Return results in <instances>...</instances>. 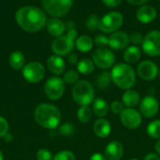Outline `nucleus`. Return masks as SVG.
<instances>
[{
  "instance_id": "nucleus-1",
  "label": "nucleus",
  "mask_w": 160,
  "mask_h": 160,
  "mask_svg": "<svg viewBox=\"0 0 160 160\" xmlns=\"http://www.w3.org/2000/svg\"><path fill=\"white\" fill-rule=\"evenodd\" d=\"M15 18L17 24L27 32H38L44 27L47 17L43 10L37 7L25 6L16 11Z\"/></svg>"
},
{
  "instance_id": "nucleus-2",
  "label": "nucleus",
  "mask_w": 160,
  "mask_h": 160,
  "mask_svg": "<svg viewBox=\"0 0 160 160\" xmlns=\"http://www.w3.org/2000/svg\"><path fill=\"white\" fill-rule=\"evenodd\" d=\"M34 118L38 124L46 129H55L61 123V111L51 104H40L34 111Z\"/></svg>"
},
{
  "instance_id": "nucleus-3",
  "label": "nucleus",
  "mask_w": 160,
  "mask_h": 160,
  "mask_svg": "<svg viewBox=\"0 0 160 160\" xmlns=\"http://www.w3.org/2000/svg\"><path fill=\"white\" fill-rule=\"evenodd\" d=\"M112 82L122 90H130L136 84V73L134 69L127 63L114 65L111 72Z\"/></svg>"
},
{
  "instance_id": "nucleus-4",
  "label": "nucleus",
  "mask_w": 160,
  "mask_h": 160,
  "mask_svg": "<svg viewBox=\"0 0 160 160\" xmlns=\"http://www.w3.org/2000/svg\"><path fill=\"white\" fill-rule=\"evenodd\" d=\"M72 97L81 107L89 106L93 103L95 97L93 85L87 80H79L75 85H73Z\"/></svg>"
},
{
  "instance_id": "nucleus-5",
  "label": "nucleus",
  "mask_w": 160,
  "mask_h": 160,
  "mask_svg": "<svg viewBox=\"0 0 160 160\" xmlns=\"http://www.w3.org/2000/svg\"><path fill=\"white\" fill-rule=\"evenodd\" d=\"M124 23L123 15L118 11H111L104 15L98 23V29L103 33H114Z\"/></svg>"
},
{
  "instance_id": "nucleus-6",
  "label": "nucleus",
  "mask_w": 160,
  "mask_h": 160,
  "mask_svg": "<svg viewBox=\"0 0 160 160\" xmlns=\"http://www.w3.org/2000/svg\"><path fill=\"white\" fill-rule=\"evenodd\" d=\"M41 3L46 12L55 18L66 15L72 6V0H41Z\"/></svg>"
},
{
  "instance_id": "nucleus-7",
  "label": "nucleus",
  "mask_w": 160,
  "mask_h": 160,
  "mask_svg": "<svg viewBox=\"0 0 160 160\" xmlns=\"http://www.w3.org/2000/svg\"><path fill=\"white\" fill-rule=\"evenodd\" d=\"M65 82L59 76H52L44 84V93L50 100L56 101L62 97L65 91Z\"/></svg>"
},
{
  "instance_id": "nucleus-8",
  "label": "nucleus",
  "mask_w": 160,
  "mask_h": 160,
  "mask_svg": "<svg viewBox=\"0 0 160 160\" xmlns=\"http://www.w3.org/2000/svg\"><path fill=\"white\" fill-rule=\"evenodd\" d=\"M23 78L32 84L40 82L45 75L44 66L38 61H32L22 69Z\"/></svg>"
},
{
  "instance_id": "nucleus-9",
  "label": "nucleus",
  "mask_w": 160,
  "mask_h": 160,
  "mask_svg": "<svg viewBox=\"0 0 160 160\" xmlns=\"http://www.w3.org/2000/svg\"><path fill=\"white\" fill-rule=\"evenodd\" d=\"M142 47L147 56H160V31L152 30L147 33V35L143 38Z\"/></svg>"
},
{
  "instance_id": "nucleus-10",
  "label": "nucleus",
  "mask_w": 160,
  "mask_h": 160,
  "mask_svg": "<svg viewBox=\"0 0 160 160\" xmlns=\"http://www.w3.org/2000/svg\"><path fill=\"white\" fill-rule=\"evenodd\" d=\"M92 60L96 66L100 69H109L113 66L115 62V56L113 52L107 48H98L92 56Z\"/></svg>"
},
{
  "instance_id": "nucleus-11",
  "label": "nucleus",
  "mask_w": 160,
  "mask_h": 160,
  "mask_svg": "<svg viewBox=\"0 0 160 160\" xmlns=\"http://www.w3.org/2000/svg\"><path fill=\"white\" fill-rule=\"evenodd\" d=\"M120 121L122 124L128 129H137L142 123V116L140 111L135 108H125L120 114Z\"/></svg>"
},
{
  "instance_id": "nucleus-12",
  "label": "nucleus",
  "mask_w": 160,
  "mask_h": 160,
  "mask_svg": "<svg viewBox=\"0 0 160 160\" xmlns=\"http://www.w3.org/2000/svg\"><path fill=\"white\" fill-rule=\"evenodd\" d=\"M159 110V103L153 95L144 96L140 102V112L145 118L155 117Z\"/></svg>"
},
{
  "instance_id": "nucleus-13",
  "label": "nucleus",
  "mask_w": 160,
  "mask_h": 160,
  "mask_svg": "<svg viewBox=\"0 0 160 160\" xmlns=\"http://www.w3.org/2000/svg\"><path fill=\"white\" fill-rule=\"evenodd\" d=\"M75 41L70 40L67 36H60L56 38L52 43V50L56 56H67L69 55L73 50Z\"/></svg>"
},
{
  "instance_id": "nucleus-14",
  "label": "nucleus",
  "mask_w": 160,
  "mask_h": 160,
  "mask_svg": "<svg viewBox=\"0 0 160 160\" xmlns=\"http://www.w3.org/2000/svg\"><path fill=\"white\" fill-rule=\"evenodd\" d=\"M158 65L151 60H143L139 63L137 68V74L140 78L145 81L154 80L158 75Z\"/></svg>"
},
{
  "instance_id": "nucleus-15",
  "label": "nucleus",
  "mask_w": 160,
  "mask_h": 160,
  "mask_svg": "<svg viewBox=\"0 0 160 160\" xmlns=\"http://www.w3.org/2000/svg\"><path fill=\"white\" fill-rule=\"evenodd\" d=\"M130 38L127 32L116 31L109 37V45L114 50H123L128 47Z\"/></svg>"
},
{
  "instance_id": "nucleus-16",
  "label": "nucleus",
  "mask_w": 160,
  "mask_h": 160,
  "mask_svg": "<svg viewBox=\"0 0 160 160\" xmlns=\"http://www.w3.org/2000/svg\"><path fill=\"white\" fill-rule=\"evenodd\" d=\"M104 156L108 160H120L124 156V146L119 141H112L105 148Z\"/></svg>"
},
{
  "instance_id": "nucleus-17",
  "label": "nucleus",
  "mask_w": 160,
  "mask_h": 160,
  "mask_svg": "<svg viewBox=\"0 0 160 160\" xmlns=\"http://www.w3.org/2000/svg\"><path fill=\"white\" fill-rule=\"evenodd\" d=\"M157 17V9L149 5L141 7L136 12V18L142 24H149Z\"/></svg>"
},
{
  "instance_id": "nucleus-18",
  "label": "nucleus",
  "mask_w": 160,
  "mask_h": 160,
  "mask_svg": "<svg viewBox=\"0 0 160 160\" xmlns=\"http://www.w3.org/2000/svg\"><path fill=\"white\" fill-rule=\"evenodd\" d=\"M93 131L97 137L100 139H105L109 137L112 132L111 123L104 118H99L94 123Z\"/></svg>"
},
{
  "instance_id": "nucleus-19",
  "label": "nucleus",
  "mask_w": 160,
  "mask_h": 160,
  "mask_svg": "<svg viewBox=\"0 0 160 160\" xmlns=\"http://www.w3.org/2000/svg\"><path fill=\"white\" fill-rule=\"evenodd\" d=\"M47 68L49 71L55 75H60L64 74L66 69V63L64 59L56 55L51 56L47 60Z\"/></svg>"
},
{
  "instance_id": "nucleus-20",
  "label": "nucleus",
  "mask_w": 160,
  "mask_h": 160,
  "mask_svg": "<svg viewBox=\"0 0 160 160\" xmlns=\"http://www.w3.org/2000/svg\"><path fill=\"white\" fill-rule=\"evenodd\" d=\"M141 102V96L138 91L134 90H128L122 95V103L128 108H134Z\"/></svg>"
},
{
  "instance_id": "nucleus-21",
  "label": "nucleus",
  "mask_w": 160,
  "mask_h": 160,
  "mask_svg": "<svg viewBox=\"0 0 160 160\" xmlns=\"http://www.w3.org/2000/svg\"><path fill=\"white\" fill-rule=\"evenodd\" d=\"M93 108L92 110L95 115L99 118H103L108 115L110 111V105L108 102L103 98H96L93 101Z\"/></svg>"
},
{
  "instance_id": "nucleus-22",
  "label": "nucleus",
  "mask_w": 160,
  "mask_h": 160,
  "mask_svg": "<svg viewBox=\"0 0 160 160\" xmlns=\"http://www.w3.org/2000/svg\"><path fill=\"white\" fill-rule=\"evenodd\" d=\"M47 29L52 36L60 37L63 35L66 29L65 24L57 18H52L47 22Z\"/></svg>"
},
{
  "instance_id": "nucleus-23",
  "label": "nucleus",
  "mask_w": 160,
  "mask_h": 160,
  "mask_svg": "<svg viewBox=\"0 0 160 160\" xmlns=\"http://www.w3.org/2000/svg\"><path fill=\"white\" fill-rule=\"evenodd\" d=\"M142 57V51L138 46L131 45L126 48L124 52V59L127 64H135L137 63Z\"/></svg>"
},
{
  "instance_id": "nucleus-24",
  "label": "nucleus",
  "mask_w": 160,
  "mask_h": 160,
  "mask_svg": "<svg viewBox=\"0 0 160 160\" xmlns=\"http://www.w3.org/2000/svg\"><path fill=\"white\" fill-rule=\"evenodd\" d=\"M8 62H9V65L11 66L12 69L21 70L24 67L25 58H24V56L22 52L14 51L10 54V56L8 58Z\"/></svg>"
},
{
  "instance_id": "nucleus-25",
  "label": "nucleus",
  "mask_w": 160,
  "mask_h": 160,
  "mask_svg": "<svg viewBox=\"0 0 160 160\" xmlns=\"http://www.w3.org/2000/svg\"><path fill=\"white\" fill-rule=\"evenodd\" d=\"M93 44H94V41L92 40V38L87 35L80 36L75 41V45H76L77 49L82 53L89 52L93 48Z\"/></svg>"
},
{
  "instance_id": "nucleus-26",
  "label": "nucleus",
  "mask_w": 160,
  "mask_h": 160,
  "mask_svg": "<svg viewBox=\"0 0 160 160\" xmlns=\"http://www.w3.org/2000/svg\"><path fill=\"white\" fill-rule=\"evenodd\" d=\"M112 82V80L111 73H109V72H103V73L99 74L96 78V85L101 91L109 90Z\"/></svg>"
},
{
  "instance_id": "nucleus-27",
  "label": "nucleus",
  "mask_w": 160,
  "mask_h": 160,
  "mask_svg": "<svg viewBox=\"0 0 160 160\" xmlns=\"http://www.w3.org/2000/svg\"><path fill=\"white\" fill-rule=\"evenodd\" d=\"M78 73L82 74H90L95 70V64L93 60L89 58H82L77 64Z\"/></svg>"
},
{
  "instance_id": "nucleus-28",
  "label": "nucleus",
  "mask_w": 160,
  "mask_h": 160,
  "mask_svg": "<svg viewBox=\"0 0 160 160\" xmlns=\"http://www.w3.org/2000/svg\"><path fill=\"white\" fill-rule=\"evenodd\" d=\"M92 114H93V110L89 108V106H82L77 111V118L79 122L82 124H86L91 120Z\"/></svg>"
},
{
  "instance_id": "nucleus-29",
  "label": "nucleus",
  "mask_w": 160,
  "mask_h": 160,
  "mask_svg": "<svg viewBox=\"0 0 160 160\" xmlns=\"http://www.w3.org/2000/svg\"><path fill=\"white\" fill-rule=\"evenodd\" d=\"M146 131L150 138L160 140V119L151 122L148 124Z\"/></svg>"
},
{
  "instance_id": "nucleus-30",
  "label": "nucleus",
  "mask_w": 160,
  "mask_h": 160,
  "mask_svg": "<svg viewBox=\"0 0 160 160\" xmlns=\"http://www.w3.org/2000/svg\"><path fill=\"white\" fill-rule=\"evenodd\" d=\"M79 73L75 70H69L67 73L64 74L63 76V81L65 82V84L68 85H75L78 81H79Z\"/></svg>"
},
{
  "instance_id": "nucleus-31",
  "label": "nucleus",
  "mask_w": 160,
  "mask_h": 160,
  "mask_svg": "<svg viewBox=\"0 0 160 160\" xmlns=\"http://www.w3.org/2000/svg\"><path fill=\"white\" fill-rule=\"evenodd\" d=\"M52 160H76L75 155L69 150H63L58 152L53 157Z\"/></svg>"
},
{
  "instance_id": "nucleus-32",
  "label": "nucleus",
  "mask_w": 160,
  "mask_h": 160,
  "mask_svg": "<svg viewBox=\"0 0 160 160\" xmlns=\"http://www.w3.org/2000/svg\"><path fill=\"white\" fill-rule=\"evenodd\" d=\"M98 23H99V18L98 15L96 14H93V15H90L86 22H85V25L87 26V28L90 30V31H95L97 28H98Z\"/></svg>"
},
{
  "instance_id": "nucleus-33",
  "label": "nucleus",
  "mask_w": 160,
  "mask_h": 160,
  "mask_svg": "<svg viewBox=\"0 0 160 160\" xmlns=\"http://www.w3.org/2000/svg\"><path fill=\"white\" fill-rule=\"evenodd\" d=\"M59 132L64 137H70V136H72L74 134L75 127H74L73 124H71L69 123H67V124H62L60 126Z\"/></svg>"
},
{
  "instance_id": "nucleus-34",
  "label": "nucleus",
  "mask_w": 160,
  "mask_h": 160,
  "mask_svg": "<svg viewBox=\"0 0 160 160\" xmlns=\"http://www.w3.org/2000/svg\"><path fill=\"white\" fill-rule=\"evenodd\" d=\"M37 160H52V156L50 150L48 149H40L37 152L36 155Z\"/></svg>"
},
{
  "instance_id": "nucleus-35",
  "label": "nucleus",
  "mask_w": 160,
  "mask_h": 160,
  "mask_svg": "<svg viewBox=\"0 0 160 160\" xmlns=\"http://www.w3.org/2000/svg\"><path fill=\"white\" fill-rule=\"evenodd\" d=\"M110 109H111V111L113 114L120 115L122 113V111L125 109V108H124V105H123L122 102H120V101H113L111 104V106H110Z\"/></svg>"
},
{
  "instance_id": "nucleus-36",
  "label": "nucleus",
  "mask_w": 160,
  "mask_h": 160,
  "mask_svg": "<svg viewBox=\"0 0 160 160\" xmlns=\"http://www.w3.org/2000/svg\"><path fill=\"white\" fill-rule=\"evenodd\" d=\"M95 44L100 48H104V46L109 45V38L105 35H98L94 41Z\"/></svg>"
},
{
  "instance_id": "nucleus-37",
  "label": "nucleus",
  "mask_w": 160,
  "mask_h": 160,
  "mask_svg": "<svg viewBox=\"0 0 160 160\" xmlns=\"http://www.w3.org/2000/svg\"><path fill=\"white\" fill-rule=\"evenodd\" d=\"M129 38H130V41L135 45V46H137V45H142V41H143V37H142V35L141 34V33H139V32H134V33H132L130 36H129Z\"/></svg>"
},
{
  "instance_id": "nucleus-38",
  "label": "nucleus",
  "mask_w": 160,
  "mask_h": 160,
  "mask_svg": "<svg viewBox=\"0 0 160 160\" xmlns=\"http://www.w3.org/2000/svg\"><path fill=\"white\" fill-rule=\"evenodd\" d=\"M7 133H8V123L4 117L0 116V137L3 138Z\"/></svg>"
},
{
  "instance_id": "nucleus-39",
  "label": "nucleus",
  "mask_w": 160,
  "mask_h": 160,
  "mask_svg": "<svg viewBox=\"0 0 160 160\" xmlns=\"http://www.w3.org/2000/svg\"><path fill=\"white\" fill-rule=\"evenodd\" d=\"M103 4L107 7L110 8H115L117 6H119L122 2V0H102Z\"/></svg>"
},
{
  "instance_id": "nucleus-40",
  "label": "nucleus",
  "mask_w": 160,
  "mask_h": 160,
  "mask_svg": "<svg viewBox=\"0 0 160 160\" xmlns=\"http://www.w3.org/2000/svg\"><path fill=\"white\" fill-rule=\"evenodd\" d=\"M68 62L71 65H75V64H78L79 62V58H78V56L74 53H71L69 55H68Z\"/></svg>"
},
{
  "instance_id": "nucleus-41",
  "label": "nucleus",
  "mask_w": 160,
  "mask_h": 160,
  "mask_svg": "<svg viewBox=\"0 0 160 160\" xmlns=\"http://www.w3.org/2000/svg\"><path fill=\"white\" fill-rule=\"evenodd\" d=\"M67 37H68L70 40L74 41L77 40V37H78V32L75 28H72V29H68V34H67Z\"/></svg>"
},
{
  "instance_id": "nucleus-42",
  "label": "nucleus",
  "mask_w": 160,
  "mask_h": 160,
  "mask_svg": "<svg viewBox=\"0 0 160 160\" xmlns=\"http://www.w3.org/2000/svg\"><path fill=\"white\" fill-rule=\"evenodd\" d=\"M89 160H108L106 158V157L102 154H99V153H96V154H93L91 157H90V159Z\"/></svg>"
},
{
  "instance_id": "nucleus-43",
  "label": "nucleus",
  "mask_w": 160,
  "mask_h": 160,
  "mask_svg": "<svg viewBox=\"0 0 160 160\" xmlns=\"http://www.w3.org/2000/svg\"><path fill=\"white\" fill-rule=\"evenodd\" d=\"M143 160H160V157L158 155L155 153H149L144 157Z\"/></svg>"
},
{
  "instance_id": "nucleus-44",
  "label": "nucleus",
  "mask_w": 160,
  "mask_h": 160,
  "mask_svg": "<svg viewBox=\"0 0 160 160\" xmlns=\"http://www.w3.org/2000/svg\"><path fill=\"white\" fill-rule=\"evenodd\" d=\"M147 1L148 0H128V2L132 4V5H142Z\"/></svg>"
},
{
  "instance_id": "nucleus-45",
  "label": "nucleus",
  "mask_w": 160,
  "mask_h": 160,
  "mask_svg": "<svg viewBox=\"0 0 160 160\" xmlns=\"http://www.w3.org/2000/svg\"><path fill=\"white\" fill-rule=\"evenodd\" d=\"M3 139L5 140V141H7V142H10V141H12L13 137H12V135H11L10 133H7V134L3 137Z\"/></svg>"
},
{
  "instance_id": "nucleus-46",
  "label": "nucleus",
  "mask_w": 160,
  "mask_h": 160,
  "mask_svg": "<svg viewBox=\"0 0 160 160\" xmlns=\"http://www.w3.org/2000/svg\"><path fill=\"white\" fill-rule=\"evenodd\" d=\"M155 148H156V151L158 152V154H159L160 155V140H158V141L156 142Z\"/></svg>"
},
{
  "instance_id": "nucleus-47",
  "label": "nucleus",
  "mask_w": 160,
  "mask_h": 160,
  "mask_svg": "<svg viewBox=\"0 0 160 160\" xmlns=\"http://www.w3.org/2000/svg\"><path fill=\"white\" fill-rule=\"evenodd\" d=\"M0 160H4V156H3V153L0 151Z\"/></svg>"
},
{
  "instance_id": "nucleus-48",
  "label": "nucleus",
  "mask_w": 160,
  "mask_h": 160,
  "mask_svg": "<svg viewBox=\"0 0 160 160\" xmlns=\"http://www.w3.org/2000/svg\"><path fill=\"white\" fill-rule=\"evenodd\" d=\"M129 160H139V159H137V158H131V159H129Z\"/></svg>"
},
{
  "instance_id": "nucleus-49",
  "label": "nucleus",
  "mask_w": 160,
  "mask_h": 160,
  "mask_svg": "<svg viewBox=\"0 0 160 160\" xmlns=\"http://www.w3.org/2000/svg\"><path fill=\"white\" fill-rule=\"evenodd\" d=\"M158 76H159V78H160V70H159V72H158Z\"/></svg>"
}]
</instances>
